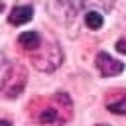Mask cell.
Masks as SVG:
<instances>
[{"label":"cell","mask_w":126,"mask_h":126,"mask_svg":"<svg viewBox=\"0 0 126 126\" xmlns=\"http://www.w3.org/2000/svg\"><path fill=\"white\" fill-rule=\"evenodd\" d=\"M35 51H39V53H35L32 57V63H33L35 69H39L43 73H51V71H55L63 63V51H61V47H59L57 41H51L45 47L39 45Z\"/></svg>","instance_id":"6da1fadb"},{"label":"cell","mask_w":126,"mask_h":126,"mask_svg":"<svg viewBox=\"0 0 126 126\" xmlns=\"http://www.w3.org/2000/svg\"><path fill=\"white\" fill-rule=\"evenodd\" d=\"M45 8L53 20L61 22L63 26H71L77 16L75 0H45Z\"/></svg>","instance_id":"7a4b0ae2"},{"label":"cell","mask_w":126,"mask_h":126,"mask_svg":"<svg viewBox=\"0 0 126 126\" xmlns=\"http://www.w3.org/2000/svg\"><path fill=\"white\" fill-rule=\"evenodd\" d=\"M94 63H96V69H98V73L102 77H116V75H120L124 71V63L118 61V59H114L106 51H98Z\"/></svg>","instance_id":"3957f363"},{"label":"cell","mask_w":126,"mask_h":126,"mask_svg":"<svg viewBox=\"0 0 126 126\" xmlns=\"http://www.w3.org/2000/svg\"><path fill=\"white\" fill-rule=\"evenodd\" d=\"M33 18V8L30 4H22V6H14L10 16H8V22L12 26H24L28 22H32Z\"/></svg>","instance_id":"277c9868"},{"label":"cell","mask_w":126,"mask_h":126,"mask_svg":"<svg viewBox=\"0 0 126 126\" xmlns=\"http://www.w3.org/2000/svg\"><path fill=\"white\" fill-rule=\"evenodd\" d=\"M18 43L28 49V51H35L39 45H41V35L35 32V30H30V32H22L18 35Z\"/></svg>","instance_id":"5b68a950"},{"label":"cell","mask_w":126,"mask_h":126,"mask_svg":"<svg viewBox=\"0 0 126 126\" xmlns=\"http://www.w3.org/2000/svg\"><path fill=\"white\" fill-rule=\"evenodd\" d=\"M116 0H81V8L83 10H96V12H110L114 8Z\"/></svg>","instance_id":"8992f818"},{"label":"cell","mask_w":126,"mask_h":126,"mask_svg":"<svg viewBox=\"0 0 126 126\" xmlns=\"http://www.w3.org/2000/svg\"><path fill=\"white\" fill-rule=\"evenodd\" d=\"M102 22H104L102 12L89 10V12L85 14V24H87V28H89V30H98V28H102Z\"/></svg>","instance_id":"52a82bcc"},{"label":"cell","mask_w":126,"mask_h":126,"mask_svg":"<svg viewBox=\"0 0 126 126\" xmlns=\"http://www.w3.org/2000/svg\"><path fill=\"white\" fill-rule=\"evenodd\" d=\"M106 110L112 114H126V94L118 100H108L106 102Z\"/></svg>","instance_id":"ba28073f"},{"label":"cell","mask_w":126,"mask_h":126,"mask_svg":"<svg viewBox=\"0 0 126 126\" xmlns=\"http://www.w3.org/2000/svg\"><path fill=\"white\" fill-rule=\"evenodd\" d=\"M55 120H57V110L55 108L41 110V114H39V122L41 124H49V122H55Z\"/></svg>","instance_id":"9c48e42d"},{"label":"cell","mask_w":126,"mask_h":126,"mask_svg":"<svg viewBox=\"0 0 126 126\" xmlns=\"http://www.w3.org/2000/svg\"><path fill=\"white\" fill-rule=\"evenodd\" d=\"M10 65H8V59H6V55L0 51V79H2V75L6 73V69H8Z\"/></svg>","instance_id":"30bf717a"},{"label":"cell","mask_w":126,"mask_h":126,"mask_svg":"<svg viewBox=\"0 0 126 126\" xmlns=\"http://www.w3.org/2000/svg\"><path fill=\"white\" fill-rule=\"evenodd\" d=\"M116 49L126 55V39H118V41H116Z\"/></svg>","instance_id":"8fae6325"},{"label":"cell","mask_w":126,"mask_h":126,"mask_svg":"<svg viewBox=\"0 0 126 126\" xmlns=\"http://www.w3.org/2000/svg\"><path fill=\"white\" fill-rule=\"evenodd\" d=\"M0 126H12L10 120H0Z\"/></svg>","instance_id":"7c38bea8"},{"label":"cell","mask_w":126,"mask_h":126,"mask_svg":"<svg viewBox=\"0 0 126 126\" xmlns=\"http://www.w3.org/2000/svg\"><path fill=\"white\" fill-rule=\"evenodd\" d=\"M96 126H110V124H96Z\"/></svg>","instance_id":"4fadbf2b"}]
</instances>
